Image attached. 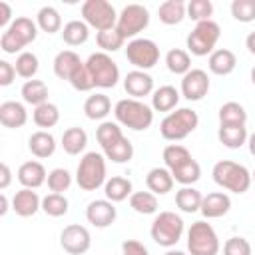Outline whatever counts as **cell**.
Here are the masks:
<instances>
[{
  "label": "cell",
  "instance_id": "obj_40",
  "mask_svg": "<svg viewBox=\"0 0 255 255\" xmlns=\"http://www.w3.org/2000/svg\"><path fill=\"white\" fill-rule=\"evenodd\" d=\"M161 157H163L165 167L171 171V169L179 167L181 163L189 161V159H191V153H189V149H187L185 145H181V143H169V145L163 147Z\"/></svg>",
  "mask_w": 255,
  "mask_h": 255
},
{
  "label": "cell",
  "instance_id": "obj_22",
  "mask_svg": "<svg viewBox=\"0 0 255 255\" xmlns=\"http://www.w3.org/2000/svg\"><path fill=\"white\" fill-rule=\"evenodd\" d=\"M28 149H30V153L34 157L46 159V157L54 155V151H56V139H54V135L50 131L38 129V131H34L28 137Z\"/></svg>",
  "mask_w": 255,
  "mask_h": 255
},
{
  "label": "cell",
  "instance_id": "obj_12",
  "mask_svg": "<svg viewBox=\"0 0 255 255\" xmlns=\"http://www.w3.org/2000/svg\"><path fill=\"white\" fill-rule=\"evenodd\" d=\"M126 58L135 70H151L159 62V46L149 38H135L129 40L126 46Z\"/></svg>",
  "mask_w": 255,
  "mask_h": 255
},
{
  "label": "cell",
  "instance_id": "obj_30",
  "mask_svg": "<svg viewBox=\"0 0 255 255\" xmlns=\"http://www.w3.org/2000/svg\"><path fill=\"white\" fill-rule=\"evenodd\" d=\"M88 145V133L84 128H68L64 133H62V149L68 153V155H80Z\"/></svg>",
  "mask_w": 255,
  "mask_h": 255
},
{
  "label": "cell",
  "instance_id": "obj_33",
  "mask_svg": "<svg viewBox=\"0 0 255 255\" xmlns=\"http://www.w3.org/2000/svg\"><path fill=\"white\" fill-rule=\"evenodd\" d=\"M20 94H22V100L26 104L34 106V108H38V106L48 102V86L42 80H28V82H24Z\"/></svg>",
  "mask_w": 255,
  "mask_h": 255
},
{
  "label": "cell",
  "instance_id": "obj_7",
  "mask_svg": "<svg viewBox=\"0 0 255 255\" xmlns=\"http://www.w3.org/2000/svg\"><path fill=\"white\" fill-rule=\"evenodd\" d=\"M183 231H185V223H183L181 215H177L175 211H159L153 217L151 227H149L151 239L157 245L167 247V249H171L181 239Z\"/></svg>",
  "mask_w": 255,
  "mask_h": 255
},
{
  "label": "cell",
  "instance_id": "obj_15",
  "mask_svg": "<svg viewBox=\"0 0 255 255\" xmlns=\"http://www.w3.org/2000/svg\"><path fill=\"white\" fill-rule=\"evenodd\" d=\"M209 76L201 68H191L183 78H181V96L189 102H199L207 96L209 92Z\"/></svg>",
  "mask_w": 255,
  "mask_h": 255
},
{
  "label": "cell",
  "instance_id": "obj_58",
  "mask_svg": "<svg viewBox=\"0 0 255 255\" xmlns=\"http://www.w3.org/2000/svg\"><path fill=\"white\" fill-rule=\"evenodd\" d=\"M251 84H253V86H255V66H253V68H251Z\"/></svg>",
  "mask_w": 255,
  "mask_h": 255
},
{
  "label": "cell",
  "instance_id": "obj_42",
  "mask_svg": "<svg viewBox=\"0 0 255 255\" xmlns=\"http://www.w3.org/2000/svg\"><path fill=\"white\" fill-rule=\"evenodd\" d=\"M171 175H173V179H175L177 183H181V185H193V183L199 181V177H201V167H199V163L191 157L189 161H185V163H181L179 167L171 169Z\"/></svg>",
  "mask_w": 255,
  "mask_h": 255
},
{
  "label": "cell",
  "instance_id": "obj_44",
  "mask_svg": "<svg viewBox=\"0 0 255 255\" xmlns=\"http://www.w3.org/2000/svg\"><path fill=\"white\" fill-rule=\"evenodd\" d=\"M96 42H98V46L102 48V52L110 54V52H118V50L124 46L126 38H124L116 28H110V30L98 32V34H96Z\"/></svg>",
  "mask_w": 255,
  "mask_h": 255
},
{
  "label": "cell",
  "instance_id": "obj_55",
  "mask_svg": "<svg viewBox=\"0 0 255 255\" xmlns=\"http://www.w3.org/2000/svg\"><path fill=\"white\" fill-rule=\"evenodd\" d=\"M0 215H6V211H8V197H6V193H2L0 195Z\"/></svg>",
  "mask_w": 255,
  "mask_h": 255
},
{
  "label": "cell",
  "instance_id": "obj_19",
  "mask_svg": "<svg viewBox=\"0 0 255 255\" xmlns=\"http://www.w3.org/2000/svg\"><path fill=\"white\" fill-rule=\"evenodd\" d=\"M12 209L20 217H32L38 209H42V199L34 189L22 187L12 197Z\"/></svg>",
  "mask_w": 255,
  "mask_h": 255
},
{
  "label": "cell",
  "instance_id": "obj_32",
  "mask_svg": "<svg viewBox=\"0 0 255 255\" xmlns=\"http://www.w3.org/2000/svg\"><path fill=\"white\" fill-rule=\"evenodd\" d=\"M201 201H203V195L193 185H183L175 193V205L183 213H195V211H199L201 209Z\"/></svg>",
  "mask_w": 255,
  "mask_h": 255
},
{
  "label": "cell",
  "instance_id": "obj_39",
  "mask_svg": "<svg viewBox=\"0 0 255 255\" xmlns=\"http://www.w3.org/2000/svg\"><path fill=\"white\" fill-rule=\"evenodd\" d=\"M32 120L38 128L42 129H48V128H54L58 122H60V108L52 102H46L38 108H34V114H32Z\"/></svg>",
  "mask_w": 255,
  "mask_h": 255
},
{
  "label": "cell",
  "instance_id": "obj_57",
  "mask_svg": "<svg viewBox=\"0 0 255 255\" xmlns=\"http://www.w3.org/2000/svg\"><path fill=\"white\" fill-rule=\"evenodd\" d=\"M165 255H185L183 251H177V249H169V251H165Z\"/></svg>",
  "mask_w": 255,
  "mask_h": 255
},
{
  "label": "cell",
  "instance_id": "obj_46",
  "mask_svg": "<svg viewBox=\"0 0 255 255\" xmlns=\"http://www.w3.org/2000/svg\"><path fill=\"white\" fill-rule=\"evenodd\" d=\"M231 16L243 24L253 22L255 20V0H233L231 2Z\"/></svg>",
  "mask_w": 255,
  "mask_h": 255
},
{
  "label": "cell",
  "instance_id": "obj_51",
  "mask_svg": "<svg viewBox=\"0 0 255 255\" xmlns=\"http://www.w3.org/2000/svg\"><path fill=\"white\" fill-rule=\"evenodd\" d=\"M16 78V68L14 64L6 62V60H0V86H10Z\"/></svg>",
  "mask_w": 255,
  "mask_h": 255
},
{
  "label": "cell",
  "instance_id": "obj_17",
  "mask_svg": "<svg viewBox=\"0 0 255 255\" xmlns=\"http://www.w3.org/2000/svg\"><path fill=\"white\" fill-rule=\"evenodd\" d=\"M124 90L129 98L141 100L143 96L153 94V78L143 70H131L124 78Z\"/></svg>",
  "mask_w": 255,
  "mask_h": 255
},
{
  "label": "cell",
  "instance_id": "obj_47",
  "mask_svg": "<svg viewBox=\"0 0 255 255\" xmlns=\"http://www.w3.org/2000/svg\"><path fill=\"white\" fill-rule=\"evenodd\" d=\"M211 14H213L211 0H191V2H187V18H191L195 22H205V20H211Z\"/></svg>",
  "mask_w": 255,
  "mask_h": 255
},
{
  "label": "cell",
  "instance_id": "obj_36",
  "mask_svg": "<svg viewBox=\"0 0 255 255\" xmlns=\"http://www.w3.org/2000/svg\"><path fill=\"white\" fill-rule=\"evenodd\" d=\"M36 24L46 34L62 32V16L54 6H42L36 14Z\"/></svg>",
  "mask_w": 255,
  "mask_h": 255
},
{
  "label": "cell",
  "instance_id": "obj_31",
  "mask_svg": "<svg viewBox=\"0 0 255 255\" xmlns=\"http://www.w3.org/2000/svg\"><path fill=\"white\" fill-rule=\"evenodd\" d=\"M104 193H106V199H110L112 203H120L124 199H128L131 193H133V187H131V181L124 175H114L106 181L104 185Z\"/></svg>",
  "mask_w": 255,
  "mask_h": 255
},
{
  "label": "cell",
  "instance_id": "obj_54",
  "mask_svg": "<svg viewBox=\"0 0 255 255\" xmlns=\"http://www.w3.org/2000/svg\"><path fill=\"white\" fill-rule=\"evenodd\" d=\"M245 48L249 50L251 56H255V32H249L245 38Z\"/></svg>",
  "mask_w": 255,
  "mask_h": 255
},
{
  "label": "cell",
  "instance_id": "obj_37",
  "mask_svg": "<svg viewBox=\"0 0 255 255\" xmlns=\"http://www.w3.org/2000/svg\"><path fill=\"white\" fill-rule=\"evenodd\" d=\"M129 207L139 215H153L157 213V195L151 191H133L129 195Z\"/></svg>",
  "mask_w": 255,
  "mask_h": 255
},
{
  "label": "cell",
  "instance_id": "obj_3",
  "mask_svg": "<svg viewBox=\"0 0 255 255\" xmlns=\"http://www.w3.org/2000/svg\"><path fill=\"white\" fill-rule=\"evenodd\" d=\"M211 175H213V181L219 187H223L231 193H245L253 183L251 171L245 165H241L237 161H231V159L217 161L211 169Z\"/></svg>",
  "mask_w": 255,
  "mask_h": 255
},
{
  "label": "cell",
  "instance_id": "obj_2",
  "mask_svg": "<svg viewBox=\"0 0 255 255\" xmlns=\"http://www.w3.org/2000/svg\"><path fill=\"white\" fill-rule=\"evenodd\" d=\"M116 122L133 131H145L153 124V110L141 100L124 98L114 106Z\"/></svg>",
  "mask_w": 255,
  "mask_h": 255
},
{
  "label": "cell",
  "instance_id": "obj_56",
  "mask_svg": "<svg viewBox=\"0 0 255 255\" xmlns=\"http://www.w3.org/2000/svg\"><path fill=\"white\" fill-rule=\"evenodd\" d=\"M247 145H249V151H251V155L255 157V131L249 135V139H247Z\"/></svg>",
  "mask_w": 255,
  "mask_h": 255
},
{
  "label": "cell",
  "instance_id": "obj_21",
  "mask_svg": "<svg viewBox=\"0 0 255 255\" xmlns=\"http://www.w3.org/2000/svg\"><path fill=\"white\" fill-rule=\"evenodd\" d=\"M26 122H28V112H26L24 104L14 102V100H8V102H2L0 104V124L4 128L18 129Z\"/></svg>",
  "mask_w": 255,
  "mask_h": 255
},
{
  "label": "cell",
  "instance_id": "obj_35",
  "mask_svg": "<svg viewBox=\"0 0 255 255\" xmlns=\"http://www.w3.org/2000/svg\"><path fill=\"white\" fill-rule=\"evenodd\" d=\"M219 124L225 126H245L247 124V112L239 102H225L217 112Z\"/></svg>",
  "mask_w": 255,
  "mask_h": 255
},
{
  "label": "cell",
  "instance_id": "obj_6",
  "mask_svg": "<svg viewBox=\"0 0 255 255\" xmlns=\"http://www.w3.org/2000/svg\"><path fill=\"white\" fill-rule=\"evenodd\" d=\"M106 155L98 151H88L78 163L76 169V183L84 191H96L98 187L106 185Z\"/></svg>",
  "mask_w": 255,
  "mask_h": 255
},
{
  "label": "cell",
  "instance_id": "obj_34",
  "mask_svg": "<svg viewBox=\"0 0 255 255\" xmlns=\"http://www.w3.org/2000/svg\"><path fill=\"white\" fill-rule=\"evenodd\" d=\"M90 36V26L84 20H70L62 28V40L68 46H80L88 40Z\"/></svg>",
  "mask_w": 255,
  "mask_h": 255
},
{
  "label": "cell",
  "instance_id": "obj_43",
  "mask_svg": "<svg viewBox=\"0 0 255 255\" xmlns=\"http://www.w3.org/2000/svg\"><path fill=\"white\" fill-rule=\"evenodd\" d=\"M68 209L70 203L64 193H48L46 197H42V211L50 217H62L68 213Z\"/></svg>",
  "mask_w": 255,
  "mask_h": 255
},
{
  "label": "cell",
  "instance_id": "obj_26",
  "mask_svg": "<svg viewBox=\"0 0 255 255\" xmlns=\"http://www.w3.org/2000/svg\"><path fill=\"white\" fill-rule=\"evenodd\" d=\"M217 139L225 147H229V149H239L241 145L247 143L249 133H247V128L245 126H225V124H219Z\"/></svg>",
  "mask_w": 255,
  "mask_h": 255
},
{
  "label": "cell",
  "instance_id": "obj_18",
  "mask_svg": "<svg viewBox=\"0 0 255 255\" xmlns=\"http://www.w3.org/2000/svg\"><path fill=\"white\" fill-rule=\"evenodd\" d=\"M18 181L22 183V187H28V189H38L40 185H44L48 181V173H46V167L36 161V159H30V161H24L20 167H18Z\"/></svg>",
  "mask_w": 255,
  "mask_h": 255
},
{
  "label": "cell",
  "instance_id": "obj_53",
  "mask_svg": "<svg viewBox=\"0 0 255 255\" xmlns=\"http://www.w3.org/2000/svg\"><path fill=\"white\" fill-rule=\"evenodd\" d=\"M0 189L4 191L8 185H10V181H12V171H10V167H8V163H0Z\"/></svg>",
  "mask_w": 255,
  "mask_h": 255
},
{
  "label": "cell",
  "instance_id": "obj_11",
  "mask_svg": "<svg viewBox=\"0 0 255 255\" xmlns=\"http://www.w3.org/2000/svg\"><path fill=\"white\" fill-rule=\"evenodd\" d=\"M82 18L90 28H96L98 32L116 28L118 24V12L108 0H86L82 4Z\"/></svg>",
  "mask_w": 255,
  "mask_h": 255
},
{
  "label": "cell",
  "instance_id": "obj_13",
  "mask_svg": "<svg viewBox=\"0 0 255 255\" xmlns=\"http://www.w3.org/2000/svg\"><path fill=\"white\" fill-rule=\"evenodd\" d=\"M149 24V12L145 6L141 4H128L122 8L120 16H118V24H116V30L128 40H135V36L139 32H143Z\"/></svg>",
  "mask_w": 255,
  "mask_h": 255
},
{
  "label": "cell",
  "instance_id": "obj_14",
  "mask_svg": "<svg viewBox=\"0 0 255 255\" xmlns=\"http://www.w3.org/2000/svg\"><path fill=\"white\" fill-rule=\"evenodd\" d=\"M60 245L70 255H84L92 247V235L88 227L80 223H70L60 233Z\"/></svg>",
  "mask_w": 255,
  "mask_h": 255
},
{
  "label": "cell",
  "instance_id": "obj_20",
  "mask_svg": "<svg viewBox=\"0 0 255 255\" xmlns=\"http://www.w3.org/2000/svg\"><path fill=\"white\" fill-rule=\"evenodd\" d=\"M229 209H231V197L223 191H211V193L203 195L199 211L207 219H217V217H223Z\"/></svg>",
  "mask_w": 255,
  "mask_h": 255
},
{
  "label": "cell",
  "instance_id": "obj_38",
  "mask_svg": "<svg viewBox=\"0 0 255 255\" xmlns=\"http://www.w3.org/2000/svg\"><path fill=\"white\" fill-rule=\"evenodd\" d=\"M165 66L171 74L175 76H185L189 70H191V58H189V52L181 50V48H171L167 54H165Z\"/></svg>",
  "mask_w": 255,
  "mask_h": 255
},
{
  "label": "cell",
  "instance_id": "obj_8",
  "mask_svg": "<svg viewBox=\"0 0 255 255\" xmlns=\"http://www.w3.org/2000/svg\"><path fill=\"white\" fill-rule=\"evenodd\" d=\"M221 36V28L217 22L213 20H205V22H197L195 28L189 32L185 44L189 54L193 56H211L215 52V44L219 42Z\"/></svg>",
  "mask_w": 255,
  "mask_h": 255
},
{
  "label": "cell",
  "instance_id": "obj_59",
  "mask_svg": "<svg viewBox=\"0 0 255 255\" xmlns=\"http://www.w3.org/2000/svg\"><path fill=\"white\" fill-rule=\"evenodd\" d=\"M251 179H253V181H255V169H253V173H251Z\"/></svg>",
  "mask_w": 255,
  "mask_h": 255
},
{
  "label": "cell",
  "instance_id": "obj_27",
  "mask_svg": "<svg viewBox=\"0 0 255 255\" xmlns=\"http://www.w3.org/2000/svg\"><path fill=\"white\" fill-rule=\"evenodd\" d=\"M157 16L165 26H175L187 16V4L183 0H165L159 4Z\"/></svg>",
  "mask_w": 255,
  "mask_h": 255
},
{
  "label": "cell",
  "instance_id": "obj_16",
  "mask_svg": "<svg viewBox=\"0 0 255 255\" xmlns=\"http://www.w3.org/2000/svg\"><path fill=\"white\" fill-rule=\"evenodd\" d=\"M118 217V209L110 199H94L86 207V219L98 229L110 227Z\"/></svg>",
  "mask_w": 255,
  "mask_h": 255
},
{
  "label": "cell",
  "instance_id": "obj_52",
  "mask_svg": "<svg viewBox=\"0 0 255 255\" xmlns=\"http://www.w3.org/2000/svg\"><path fill=\"white\" fill-rule=\"evenodd\" d=\"M12 8L8 2H0V28H8L12 24Z\"/></svg>",
  "mask_w": 255,
  "mask_h": 255
},
{
  "label": "cell",
  "instance_id": "obj_24",
  "mask_svg": "<svg viewBox=\"0 0 255 255\" xmlns=\"http://www.w3.org/2000/svg\"><path fill=\"white\" fill-rule=\"evenodd\" d=\"M235 66H237V56L227 48L215 50L207 60V68L215 76H229L235 70Z\"/></svg>",
  "mask_w": 255,
  "mask_h": 255
},
{
  "label": "cell",
  "instance_id": "obj_28",
  "mask_svg": "<svg viewBox=\"0 0 255 255\" xmlns=\"http://www.w3.org/2000/svg\"><path fill=\"white\" fill-rule=\"evenodd\" d=\"M80 64H84L82 60H80V56L74 52V50H62V52H58L56 54V58H54V74L60 78V80H70V76L76 72V68L80 66Z\"/></svg>",
  "mask_w": 255,
  "mask_h": 255
},
{
  "label": "cell",
  "instance_id": "obj_41",
  "mask_svg": "<svg viewBox=\"0 0 255 255\" xmlns=\"http://www.w3.org/2000/svg\"><path fill=\"white\" fill-rule=\"evenodd\" d=\"M14 68H16V74H18L20 78H24L26 82H28V80H34V76L38 74V68H40L38 56H36L34 52H26V50H24L22 54H18Z\"/></svg>",
  "mask_w": 255,
  "mask_h": 255
},
{
  "label": "cell",
  "instance_id": "obj_4",
  "mask_svg": "<svg viewBox=\"0 0 255 255\" xmlns=\"http://www.w3.org/2000/svg\"><path fill=\"white\" fill-rule=\"evenodd\" d=\"M38 36V24L28 16H18L0 36V50L4 54L24 52L28 44H32Z\"/></svg>",
  "mask_w": 255,
  "mask_h": 255
},
{
  "label": "cell",
  "instance_id": "obj_45",
  "mask_svg": "<svg viewBox=\"0 0 255 255\" xmlns=\"http://www.w3.org/2000/svg\"><path fill=\"white\" fill-rule=\"evenodd\" d=\"M72 185V175L64 167H56L48 173V187L52 193H64Z\"/></svg>",
  "mask_w": 255,
  "mask_h": 255
},
{
  "label": "cell",
  "instance_id": "obj_48",
  "mask_svg": "<svg viewBox=\"0 0 255 255\" xmlns=\"http://www.w3.org/2000/svg\"><path fill=\"white\" fill-rule=\"evenodd\" d=\"M68 82H70V86H72L76 92H90V90L96 88V86H94V80H92V76H90V72H88V68H86V62L76 68V72L70 76Z\"/></svg>",
  "mask_w": 255,
  "mask_h": 255
},
{
  "label": "cell",
  "instance_id": "obj_1",
  "mask_svg": "<svg viewBox=\"0 0 255 255\" xmlns=\"http://www.w3.org/2000/svg\"><path fill=\"white\" fill-rule=\"evenodd\" d=\"M96 137L106 159H112L114 163H126L133 157V145L124 135L118 122H102L96 129Z\"/></svg>",
  "mask_w": 255,
  "mask_h": 255
},
{
  "label": "cell",
  "instance_id": "obj_9",
  "mask_svg": "<svg viewBox=\"0 0 255 255\" xmlns=\"http://www.w3.org/2000/svg\"><path fill=\"white\" fill-rule=\"evenodd\" d=\"M221 249L219 237L211 223L195 221L187 229V251L189 255H217Z\"/></svg>",
  "mask_w": 255,
  "mask_h": 255
},
{
  "label": "cell",
  "instance_id": "obj_29",
  "mask_svg": "<svg viewBox=\"0 0 255 255\" xmlns=\"http://www.w3.org/2000/svg\"><path fill=\"white\" fill-rule=\"evenodd\" d=\"M112 112V102L106 94H92L88 96V100L84 102V114L88 120H94V122H100L104 118H108V114Z\"/></svg>",
  "mask_w": 255,
  "mask_h": 255
},
{
  "label": "cell",
  "instance_id": "obj_50",
  "mask_svg": "<svg viewBox=\"0 0 255 255\" xmlns=\"http://www.w3.org/2000/svg\"><path fill=\"white\" fill-rule=\"evenodd\" d=\"M122 253L124 255H149L147 247L137 239H126L122 243Z\"/></svg>",
  "mask_w": 255,
  "mask_h": 255
},
{
  "label": "cell",
  "instance_id": "obj_23",
  "mask_svg": "<svg viewBox=\"0 0 255 255\" xmlns=\"http://www.w3.org/2000/svg\"><path fill=\"white\" fill-rule=\"evenodd\" d=\"M173 175L167 167H153L147 171L145 175V185H147V191L155 193V195H165L173 189Z\"/></svg>",
  "mask_w": 255,
  "mask_h": 255
},
{
  "label": "cell",
  "instance_id": "obj_25",
  "mask_svg": "<svg viewBox=\"0 0 255 255\" xmlns=\"http://www.w3.org/2000/svg\"><path fill=\"white\" fill-rule=\"evenodd\" d=\"M179 104V92L173 86H159L151 94V110L155 112H173Z\"/></svg>",
  "mask_w": 255,
  "mask_h": 255
},
{
  "label": "cell",
  "instance_id": "obj_49",
  "mask_svg": "<svg viewBox=\"0 0 255 255\" xmlns=\"http://www.w3.org/2000/svg\"><path fill=\"white\" fill-rule=\"evenodd\" d=\"M223 255H253V249L245 237H229L223 245Z\"/></svg>",
  "mask_w": 255,
  "mask_h": 255
},
{
  "label": "cell",
  "instance_id": "obj_10",
  "mask_svg": "<svg viewBox=\"0 0 255 255\" xmlns=\"http://www.w3.org/2000/svg\"><path fill=\"white\" fill-rule=\"evenodd\" d=\"M86 68H88L96 88L108 90V88H114L120 80V68L112 60V56L106 54V52L90 54V58L86 60Z\"/></svg>",
  "mask_w": 255,
  "mask_h": 255
},
{
  "label": "cell",
  "instance_id": "obj_5",
  "mask_svg": "<svg viewBox=\"0 0 255 255\" xmlns=\"http://www.w3.org/2000/svg\"><path fill=\"white\" fill-rule=\"evenodd\" d=\"M199 126V116L191 108H177L175 112H169L161 124H159V133L167 141H181L185 139L195 128Z\"/></svg>",
  "mask_w": 255,
  "mask_h": 255
}]
</instances>
